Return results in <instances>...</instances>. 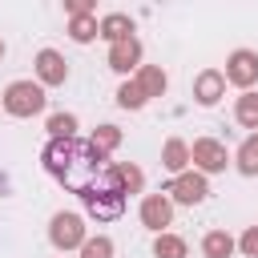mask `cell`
I'll return each instance as SVG.
<instances>
[{"instance_id": "1", "label": "cell", "mask_w": 258, "mask_h": 258, "mask_svg": "<svg viewBox=\"0 0 258 258\" xmlns=\"http://www.w3.org/2000/svg\"><path fill=\"white\" fill-rule=\"evenodd\" d=\"M44 169L64 185L73 189L85 210L97 218V222H113L121 218L125 210V185L117 177V165L105 161V153L93 149V141L85 137H60V141H48L44 145Z\"/></svg>"}, {"instance_id": "2", "label": "cell", "mask_w": 258, "mask_h": 258, "mask_svg": "<svg viewBox=\"0 0 258 258\" xmlns=\"http://www.w3.org/2000/svg\"><path fill=\"white\" fill-rule=\"evenodd\" d=\"M4 109H8L12 117H32V113L44 109V89L32 85V81H12V85L4 89Z\"/></svg>"}, {"instance_id": "3", "label": "cell", "mask_w": 258, "mask_h": 258, "mask_svg": "<svg viewBox=\"0 0 258 258\" xmlns=\"http://www.w3.org/2000/svg\"><path fill=\"white\" fill-rule=\"evenodd\" d=\"M48 238H52V246L56 250H73V246H85V222L77 218V214H56L52 218V226H48Z\"/></svg>"}, {"instance_id": "4", "label": "cell", "mask_w": 258, "mask_h": 258, "mask_svg": "<svg viewBox=\"0 0 258 258\" xmlns=\"http://www.w3.org/2000/svg\"><path fill=\"white\" fill-rule=\"evenodd\" d=\"M226 81L250 93V85L258 81V52H250V48L230 52V60H226Z\"/></svg>"}, {"instance_id": "5", "label": "cell", "mask_w": 258, "mask_h": 258, "mask_svg": "<svg viewBox=\"0 0 258 258\" xmlns=\"http://www.w3.org/2000/svg\"><path fill=\"white\" fill-rule=\"evenodd\" d=\"M189 161L202 169V173H218V169H226V145H218L214 137H202V141H194V149H189Z\"/></svg>"}, {"instance_id": "6", "label": "cell", "mask_w": 258, "mask_h": 258, "mask_svg": "<svg viewBox=\"0 0 258 258\" xmlns=\"http://www.w3.org/2000/svg\"><path fill=\"white\" fill-rule=\"evenodd\" d=\"M161 194H169L173 202L198 206V202H202V198H206L210 189H206V177H202V173H177V177H173V181H169V185H165Z\"/></svg>"}, {"instance_id": "7", "label": "cell", "mask_w": 258, "mask_h": 258, "mask_svg": "<svg viewBox=\"0 0 258 258\" xmlns=\"http://www.w3.org/2000/svg\"><path fill=\"white\" fill-rule=\"evenodd\" d=\"M36 77H40V85H64V77H69L64 56L56 48H40L36 52Z\"/></svg>"}, {"instance_id": "8", "label": "cell", "mask_w": 258, "mask_h": 258, "mask_svg": "<svg viewBox=\"0 0 258 258\" xmlns=\"http://www.w3.org/2000/svg\"><path fill=\"white\" fill-rule=\"evenodd\" d=\"M222 93H226V73H218V69L198 73V81H194V97H198V105H218Z\"/></svg>"}, {"instance_id": "9", "label": "cell", "mask_w": 258, "mask_h": 258, "mask_svg": "<svg viewBox=\"0 0 258 258\" xmlns=\"http://www.w3.org/2000/svg\"><path fill=\"white\" fill-rule=\"evenodd\" d=\"M169 218H173V206H169L165 194H149V198L141 202V222H145L149 230L161 234V226H169Z\"/></svg>"}, {"instance_id": "10", "label": "cell", "mask_w": 258, "mask_h": 258, "mask_svg": "<svg viewBox=\"0 0 258 258\" xmlns=\"http://www.w3.org/2000/svg\"><path fill=\"white\" fill-rule=\"evenodd\" d=\"M137 60H141V40H137V36L109 44V69H117V73H129V69H137Z\"/></svg>"}, {"instance_id": "11", "label": "cell", "mask_w": 258, "mask_h": 258, "mask_svg": "<svg viewBox=\"0 0 258 258\" xmlns=\"http://www.w3.org/2000/svg\"><path fill=\"white\" fill-rule=\"evenodd\" d=\"M101 36H105L109 44H117V40H129V36H133V20H129L125 12H109V16L101 20Z\"/></svg>"}, {"instance_id": "12", "label": "cell", "mask_w": 258, "mask_h": 258, "mask_svg": "<svg viewBox=\"0 0 258 258\" xmlns=\"http://www.w3.org/2000/svg\"><path fill=\"white\" fill-rule=\"evenodd\" d=\"M161 165L173 169V173H185V165H189V145L177 141V137H169L165 149H161Z\"/></svg>"}, {"instance_id": "13", "label": "cell", "mask_w": 258, "mask_h": 258, "mask_svg": "<svg viewBox=\"0 0 258 258\" xmlns=\"http://www.w3.org/2000/svg\"><path fill=\"white\" fill-rule=\"evenodd\" d=\"M202 250H206V258H230L234 254V238L226 230H210L202 238Z\"/></svg>"}, {"instance_id": "14", "label": "cell", "mask_w": 258, "mask_h": 258, "mask_svg": "<svg viewBox=\"0 0 258 258\" xmlns=\"http://www.w3.org/2000/svg\"><path fill=\"white\" fill-rule=\"evenodd\" d=\"M137 85H141L145 97H161V93H165V73H161L157 64H145V69L137 73Z\"/></svg>"}, {"instance_id": "15", "label": "cell", "mask_w": 258, "mask_h": 258, "mask_svg": "<svg viewBox=\"0 0 258 258\" xmlns=\"http://www.w3.org/2000/svg\"><path fill=\"white\" fill-rule=\"evenodd\" d=\"M89 141H93V149H97V153H113V149L121 145V129H117V125H97Z\"/></svg>"}, {"instance_id": "16", "label": "cell", "mask_w": 258, "mask_h": 258, "mask_svg": "<svg viewBox=\"0 0 258 258\" xmlns=\"http://www.w3.org/2000/svg\"><path fill=\"white\" fill-rule=\"evenodd\" d=\"M234 117H238V125H246V129H258V93H242V97H238V109H234Z\"/></svg>"}, {"instance_id": "17", "label": "cell", "mask_w": 258, "mask_h": 258, "mask_svg": "<svg viewBox=\"0 0 258 258\" xmlns=\"http://www.w3.org/2000/svg\"><path fill=\"white\" fill-rule=\"evenodd\" d=\"M69 36L81 40V44H89L93 36H101V24H97L93 16H73V20H69Z\"/></svg>"}, {"instance_id": "18", "label": "cell", "mask_w": 258, "mask_h": 258, "mask_svg": "<svg viewBox=\"0 0 258 258\" xmlns=\"http://www.w3.org/2000/svg\"><path fill=\"white\" fill-rule=\"evenodd\" d=\"M238 169H242L246 177H254V173H258V133L242 141V149H238Z\"/></svg>"}, {"instance_id": "19", "label": "cell", "mask_w": 258, "mask_h": 258, "mask_svg": "<svg viewBox=\"0 0 258 258\" xmlns=\"http://www.w3.org/2000/svg\"><path fill=\"white\" fill-rule=\"evenodd\" d=\"M44 129L52 133V141H60V137H77V117H73V113H52Z\"/></svg>"}, {"instance_id": "20", "label": "cell", "mask_w": 258, "mask_h": 258, "mask_svg": "<svg viewBox=\"0 0 258 258\" xmlns=\"http://www.w3.org/2000/svg\"><path fill=\"white\" fill-rule=\"evenodd\" d=\"M153 254H157V258H185V242H181L177 234H157Z\"/></svg>"}, {"instance_id": "21", "label": "cell", "mask_w": 258, "mask_h": 258, "mask_svg": "<svg viewBox=\"0 0 258 258\" xmlns=\"http://www.w3.org/2000/svg\"><path fill=\"white\" fill-rule=\"evenodd\" d=\"M145 101H149V97L141 93V85H137V81H125V85L117 89V105H121V109H141Z\"/></svg>"}, {"instance_id": "22", "label": "cell", "mask_w": 258, "mask_h": 258, "mask_svg": "<svg viewBox=\"0 0 258 258\" xmlns=\"http://www.w3.org/2000/svg\"><path fill=\"white\" fill-rule=\"evenodd\" d=\"M81 258H113V242H109L105 234H97V238H85V246H81Z\"/></svg>"}, {"instance_id": "23", "label": "cell", "mask_w": 258, "mask_h": 258, "mask_svg": "<svg viewBox=\"0 0 258 258\" xmlns=\"http://www.w3.org/2000/svg\"><path fill=\"white\" fill-rule=\"evenodd\" d=\"M117 177H121V185H125V194H137V189H141V181H145L137 165H117Z\"/></svg>"}, {"instance_id": "24", "label": "cell", "mask_w": 258, "mask_h": 258, "mask_svg": "<svg viewBox=\"0 0 258 258\" xmlns=\"http://www.w3.org/2000/svg\"><path fill=\"white\" fill-rule=\"evenodd\" d=\"M238 246H242V254H250V258H258V226H250V230L242 234V242H238Z\"/></svg>"}, {"instance_id": "25", "label": "cell", "mask_w": 258, "mask_h": 258, "mask_svg": "<svg viewBox=\"0 0 258 258\" xmlns=\"http://www.w3.org/2000/svg\"><path fill=\"white\" fill-rule=\"evenodd\" d=\"M69 12L73 16H93V4L89 0H69Z\"/></svg>"}, {"instance_id": "26", "label": "cell", "mask_w": 258, "mask_h": 258, "mask_svg": "<svg viewBox=\"0 0 258 258\" xmlns=\"http://www.w3.org/2000/svg\"><path fill=\"white\" fill-rule=\"evenodd\" d=\"M0 56H4V44H0Z\"/></svg>"}]
</instances>
